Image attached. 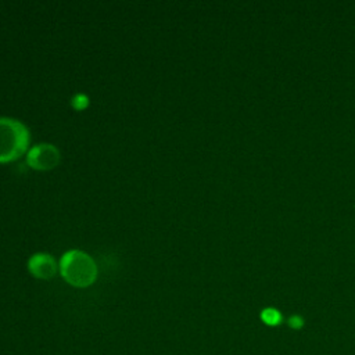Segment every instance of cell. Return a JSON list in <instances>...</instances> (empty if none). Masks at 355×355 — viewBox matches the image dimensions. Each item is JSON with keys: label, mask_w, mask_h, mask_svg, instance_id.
Listing matches in <instances>:
<instances>
[{"label": "cell", "mask_w": 355, "mask_h": 355, "mask_svg": "<svg viewBox=\"0 0 355 355\" xmlns=\"http://www.w3.org/2000/svg\"><path fill=\"white\" fill-rule=\"evenodd\" d=\"M262 319L268 324H276L280 320V313L276 309H273V308H268V309H265L262 312Z\"/></svg>", "instance_id": "5"}, {"label": "cell", "mask_w": 355, "mask_h": 355, "mask_svg": "<svg viewBox=\"0 0 355 355\" xmlns=\"http://www.w3.org/2000/svg\"><path fill=\"white\" fill-rule=\"evenodd\" d=\"M290 324H291L293 327H300V326L302 324V320H301L298 316H294V318L290 320Z\"/></svg>", "instance_id": "7"}, {"label": "cell", "mask_w": 355, "mask_h": 355, "mask_svg": "<svg viewBox=\"0 0 355 355\" xmlns=\"http://www.w3.org/2000/svg\"><path fill=\"white\" fill-rule=\"evenodd\" d=\"M71 104H72V107H73L75 110L80 111V110H85V108L87 107V104H89V98H87V96H86V94L79 93V94H76V96H73V97H72Z\"/></svg>", "instance_id": "6"}, {"label": "cell", "mask_w": 355, "mask_h": 355, "mask_svg": "<svg viewBox=\"0 0 355 355\" xmlns=\"http://www.w3.org/2000/svg\"><path fill=\"white\" fill-rule=\"evenodd\" d=\"M29 141V129L21 121L0 116V164H8L22 157Z\"/></svg>", "instance_id": "2"}, {"label": "cell", "mask_w": 355, "mask_h": 355, "mask_svg": "<svg viewBox=\"0 0 355 355\" xmlns=\"http://www.w3.org/2000/svg\"><path fill=\"white\" fill-rule=\"evenodd\" d=\"M28 269L36 279L47 280L55 276L58 265L50 254L36 252L28 259Z\"/></svg>", "instance_id": "4"}, {"label": "cell", "mask_w": 355, "mask_h": 355, "mask_svg": "<svg viewBox=\"0 0 355 355\" xmlns=\"http://www.w3.org/2000/svg\"><path fill=\"white\" fill-rule=\"evenodd\" d=\"M62 279L78 288L92 286L97 279V266L94 259L85 251L69 250L64 252L58 263Z\"/></svg>", "instance_id": "1"}, {"label": "cell", "mask_w": 355, "mask_h": 355, "mask_svg": "<svg viewBox=\"0 0 355 355\" xmlns=\"http://www.w3.org/2000/svg\"><path fill=\"white\" fill-rule=\"evenodd\" d=\"M61 161L60 150L50 143L33 146L26 154V164L36 171H50Z\"/></svg>", "instance_id": "3"}]
</instances>
